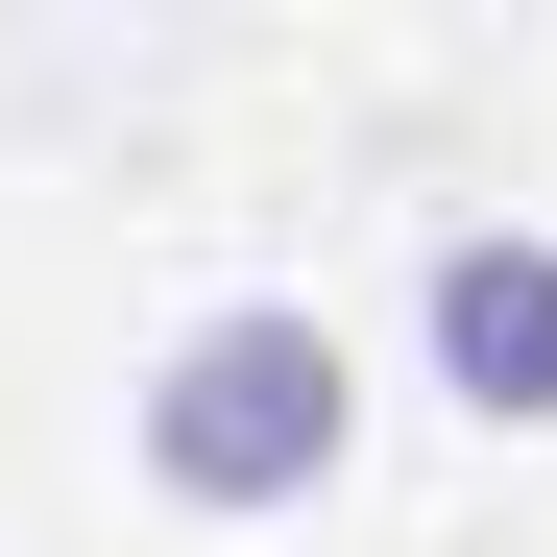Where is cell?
Instances as JSON below:
<instances>
[{
    "label": "cell",
    "instance_id": "cell-1",
    "mask_svg": "<svg viewBox=\"0 0 557 557\" xmlns=\"http://www.w3.org/2000/svg\"><path fill=\"white\" fill-rule=\"evenodd\" d=\"M122 460H146L195 533L315 509L339 460H363V363H339V315H315V292H219V315H195V339L122 388Z\"/></svg>",
    "mask_w": 557,
    "mask_h": 557
},
{
    "label": "cell",
    "instance_id": "cell-2",
    "mask_svg": "<svg viewBox=\"0 0 557 557\" xmlns=\"http://www.w3.org/2000/svg\"><path fill=\"white\" fill-rule=\"evenodd\" d=\"M412 363L485 436H557V219H436V267H412Z\"/></svg>",
    "mask_w": 557,
    "mask_h": 557
}]
</instances>
